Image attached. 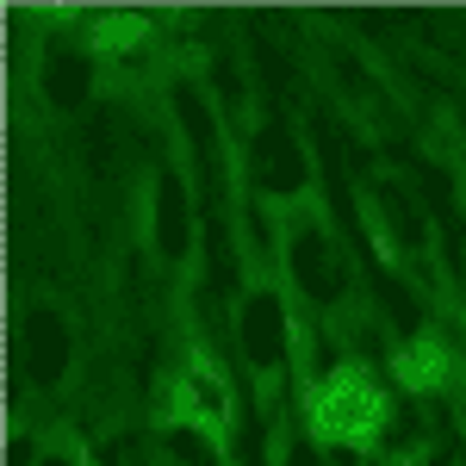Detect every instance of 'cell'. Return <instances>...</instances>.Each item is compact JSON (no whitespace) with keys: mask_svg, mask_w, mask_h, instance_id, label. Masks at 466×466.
<instances>
[{"mask_svg":"<svg viewBox=\"0 0 466 466\" xmlns=\"http://www.w3.org/2000/svg\"><path fill=\"white\" fill-rule=\"evenodd\" d=\"M168 417H175V423H187V430H199V435H212V441H224V435H230L237 398H230V380L218 373L212 355H187L175 392H168Z\"/></svg>","mask_w":466,"mask_h":466,"instance_id":"cell-2","label":"cell"},{"mask_svg":"<svg viewBox=\"0 0 466 466\" xmlns=\"http://www.w3.org/2000/svg\"><path fill=\"white\" fill-rule=\"evenodd\" d=\"M448 342L441 336H410L404 349L392 355V380L404 392H435V386H448Z\"/></svg>","mask_w":466,"mask_h":466,"instance_id":"cell-3","label":"cell"},{"mask_svg":"<svg viewBox=\"0 0 466 466\" xmlns=\"http://www.w3.org/2000/svg\"><path fill=\"white\" fill-rule=\"evenodd\" d=\"M386 386L367 367H336L323 373L311 392V435L329 448H367L373 435L386 430Z\"/></svg>","mask_w":466,"mask_h":466,"instance_id":"cell-1","label":"cell"},{"mask_svg":"<svg viewBox=\"0 0 466 466\" xmlns=\"http://www.w3.org/2000/svg\"><path fill=\"white\" fill-rule=\"evenodd\" d=\"M144 37H149V19H144V13H100V19L87 25V44H94L100 56L144 50Z\"/></svg>","mask_w":466,"mask_h":466,"instance_id":"cell-4","label":"cell"}]
</instances>
